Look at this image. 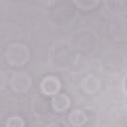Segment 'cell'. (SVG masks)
<instances>
[{
    "label": "cell",
    "mask_w": 127,
    "mask_h": 127,
    "mask_svg": "<svg viewBox=\"0 0 127 127\" xmlns=\"http://www.w3.org/2000/svg\"><path fill=\"white\" fill-rule=\"evenodd\" d=\"M80 87L85 93L93 94L99 90L100 80L97 76L93 74H87L84 77H82L80 81Z\"/></svg>",
    "instance_id": "277c9868"
},
{
    "label": "cell",
    "mask_w": 127,
    "mask_h": 127,
    "mask_svg": "<svg viewBox=\"0 0 127 127\" xmlns=\"http://www.w3.org/2000/svg\"><path fill=\"white\" fill-rule=\"evenodd\" d=\"M51 104H52V107H53V109L55 111H57V112H64V111H65L69 107L70 100L64 93H56L52 97Z\"/></svg>",
    "instance_id": "5b68a950"
},
{
    "label": "cell",
    "mask_w": 127,
    "mask_h": 127,
    "mask_svg": "<svg viewBox=\"0 0 127 127\" xmlns=\"http://www.w3.org/2000/svg\"><path fill=\"white\" fill-rule=\"evenodd\" d=\"M6 83H7L6 75H5V73L0 69V90L4 89V87L6 86Z\"/></svg>",
    "instance_id": "9c48e42d"
},
{
    "label": "cell",
    "mask_w": 127,
    "mask_h": 127,
    "mask_svg": "<svg viewBox=\"0 0 127 127\" xmlns=\"http://www.w3.org/2000/svg\"><path fill=\"white\" fill-rule=\"evenodd\" d=\"M6 61L12 66H20L25 64L30 59V52L27 46L19 43L11 44L5 52Z\"/></svg>",
    "instance_id": "6da1fadb"
},
{
    "label": "cell",
    "mask_w": 127,
    "mask_h": 127,
    "mask_svg": "<svg viewBox=\"0 0 127 127\" xmlns=\"http://www.w3.org/2000/svg\"><path fill=\"white\" fill-rule=\"evenodd\" d=\"M10 86L14 92H25L31 86V78L25 72H15L10 78Z\"/></svg>",
    "instance_id": "7a4b0ae2"
},
{
    "label": "cell",
    "mask_w": 127,
    "mask_h": 127,
    "mask_svg": "<svg viewBox=\"0 0 127 127\" xmlns=\"http://www.w3.org/2000/svg\"><path fill=\"white\" fill-rule=\"evenodd\" d=\"M86 120L85 112L80 109H74L68 114V121L72 126H82L85 124Z\"/></svg>",
    "instance_id": "8992f818"
},
{
    "label": "cell",
    "mask_w": 127,
    "mask_h": 127,
    "mask_svg": "<svg viewBox=\"0 0 127 127\" xmlns=\"http://www.w3.org/2000/svg\"><path fill=\"white\" fill-rule=\"evenodd\" d=\"M75 5L82 10H91L95 8L99 0H73Z\"/></svg>",
    "instance_id": "52a82bcc"
},
{
    "label": "cell",
    "mask_w": 127,
    "mask_h": 127,
    "mask_svg": "<svg viewBox=\"0 0 127 127\" xmlns=\"http://www.w3.org/2000/svg\"><path fill=\"white\" fill-rule=\"evenodd\" d=\"M41 91L45 95H55L61 88V82L58 77L49 75L46 76L41 82Z\"/></svg>",
    "instance_id": "3957f363"
},
{
    "label": "cell",
    "mask_w": 127,
    "mask_h": 127,
    "mask_svg": "<svg viewBox=\"0 0 127 127\" xmlns=\"http://www.w3.org/2000/svg\"><path fill=\"white\" fill-rule=\"evenodd\" d=\"M24 121L21 117L19 116H11L7 119L6 125L7 126H12V127H17V126H24Z\"/></svg>",
    "instance_id": "ba28073f"
}]
</instances>
